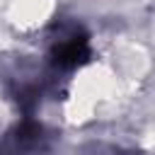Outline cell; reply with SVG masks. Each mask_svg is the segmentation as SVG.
Instances as JSON below:
<instances>
[{
	"mask_svg": "<svg viewBox=\"0 0 155 155\" xmlns=\"http://www.w3.org/2000/svg\"><path fill=\"white\" fill-rule=\"evenodd\" d=\"M80 155H140V153L121 145H111V143H85L80 148Z\"/></svg>",
	"mask_w": 155,
	"mask_h": 155,
	"instance_id": "3",
	"label": "cell"
},
{
	"mask_svg": "<svg viewBox=\"0 0 155 155\" xmlns=\"http://www.w3.org/2000/svg\"><path fill=\"white\" fill-rule=\"evenodd\" d=\"M51 61L61 70H73V68L87 63L90 61L87 34L75 24L58 27V34L53 36V44H51Z\"/></svg>",
	"mask_w": 155,
	"mask_h": 155,
	"instance_id": "2",
	"label": "cell"
},
{
	"mask_svg": "<svg viewBox=\"0 0 155 155\" xmlns=\"http://www.w3.org/2000/svg\"><path fill=\"white\" fill-rule=\"evenodd\" d=\"M53 136L34 119H24L12 126L0 140V155H41L51 150Z\"/></svg>",
	"mask_w": 155,
	"mask_h": 155,
	"instance_id": "1",
	"label": "cell"
}]
</instances>
